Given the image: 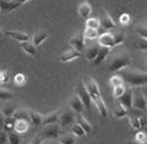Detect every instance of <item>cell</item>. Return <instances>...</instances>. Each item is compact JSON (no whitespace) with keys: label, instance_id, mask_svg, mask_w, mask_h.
I'll return each instance as SVG.
<instances>
[{"label":"cell","instance_id":"6da1fadb","mask_svg":"<svg viewBox=\"0 0 147 144\" xmlns=\"http://www.w3.org/2000/svg\"><path fill=\"white\" fill-rule=\"evenodd\" d=\"M86 87L88 89L90 95H91L92 101L95 103L96 108L99 110L100 115L103 117H108V109L107 106H106L105 101L102 98V95H101V91L100 88H99V85L97 83V81L93 78H90L86 83Z\"/></svg>","mask_w":147,"mask_h":144},{"label":"cell","instance_id":"7a4b0ae2","mask_svg":"<svg viewBox=\"0 0 147 144\" xmlns=\"http://www.w3.org/2000/svg\"><path fill=\"white\" fill-rule=\"evenodd\" d=\"M120 76L125 82L134 87H141L147 85V72L140 71H120Z\"/></svg>","mask_w":147,"mask_h":144},{"label":"cell","instance_id":"3957f363","mask_svg":"<svg viewBox=\"0 0 147 144\" xmlns=\"http://www.w3.org/2000/svg\"><path fill=\"white\" fill-rule=\"evenodd\" d=\"M61 126L59 123L57 124H51L44 126V128L41 131V136L43 137L45 140H53L56 139L60 136L61 134Z\"/></svg>","mask_w":147,"mask_h":144},{"label":"cell","instance_id":"277c9868","mask_svg":"<svg viewBox=\"0 0 147 144\" xmlns=\"http://www.w3.org/2000/svg\"><path fill=\"white\" fill-rule=\"evenodd\" d=\"M76 94H77L78 97L81 99L86 109H90L93 101H92L91 95H90V93H88V89H86V84H84V82H82V81H79L78 85L76 87Z\"/></svg>","mask_w":147,"mask_h":144},{"label":"cell","instance_id":"5b68a950","mask_svg":"<svg viewBox=\"0 0 147 144\" xmlns=\"http://www.w3.org/2000/svg\"><path fill=\"white\" fill-rule=\"evenodd\" d=\"M131 64V58L127 55H121L117 56L114 59L111 60L109 64V71L115 73V72L123 71V68H127L129 64Z\"/></svg>","mask_w":147,"mask_h":144},{"label":"cell","instance_id":"8992f818","mask_svg":"<svg viewBox=\"0 0 147 144\" xmlns=\"http://www.w3.org/2000/svg\"><path fill=\"white\" fill-rule=\"evenodd\" d=\"M133 108L141 111H145L147 109V101L142 90L133 92Z\"/></svg>","mask_w":147,"mask_h":144},{"label":"cell","instance_id":"52a82bcc","mask_svg":"<svg viewBox=\"0 0 147 144\" xmlns=\"http://www.w3.org/2000/svg\"><path fill=\"white\" fill-rule=\"evenodd\" d=\"M98 44L101 47H113L117 46V42H116L115 35L111 34V33H103L98 37Z\"/></svg>","mask_w":147,"mask_h":144},{"label":"cell","instance_id":"ba28073f","mask_svg":"<svg viewBox=\"0 0 147 144\" xmlns=\"http://www.w3.org/2000/svg\"><path fill=\"white\" fill-rule=\"evenodd\" d=\"M80 56L81 52L72 47V48L68 49V50H66V51H64L63 53L60 54L59 61H61V62H69V61H72L74 59H77Z\"/></svg>","mask_w":147,"mask_h":144},{"label":"cell","instance_id":"9c48e42d","mask_svg":"<svg viewBox=\"0 0 147 144\" xmlns=\"http://www.w3.org/2000/svg\"><path fill=\"white\" fill-rule=\"evenodd\" d=\"M86 37L82 33H78V34H75L74 36H72L69 40V44L71 45L73 48H75L76 50L78 51H82L86 46V42H84Z\"/></svg>","mask_w":147,"mask_h":144},{"label":"cell","instance_id":"30bf717a","mask_svg":"<svg viewBox=\"0 0 147 144\" xmlns=\"http://www.w3.org/2000/svg\"><path fill=\"white\" fill-rule=\"evenodd\" d=\"M68 102H69V106H70V108H71L74 112H76V113H81L82 110L86 108H84V103H82V101H81V99L78 97V95H77L76 93L70 97V99H69Z\"/></svg>","mask_w":147,"mask_h":144},{"label":"cell","instance_id":"8fae6325","mask_svg":"<svg viewBox=\"0 0 147 144\" xmlns=\"http://www.w3.org/2000/svg\"><path fill=\"white\" fill-rule=\"evenodd\" d=\"M75 121V117H74L73 110H66L65 112L60 115L59 119V124L62 128H66L70 125H72Z\"/></svg>","mask_w":147,"mask_h":144},{"label":"cell","instance_id":"7c38bea8","mask_svg":"<svg viewBox=\"0 0 147 144\" xmlns=\"http://www.w3.org/2000/svg\"><path fill=\"white\" fill-rule=\"evenodd\" d=\"M21 5L20 2H18L17 0H11V1H7V0H0V9L2 13H8V12L15 10Z\"/></svg>","mask_w":147,"mask_h":144},{"label":"cell","instance_id":"4fadbf2b","mask_svg":"<svg viewBox=\"0 0 147 144\" xmlns=\"http://www.w3.org/2000/svg\"><path fill=\"white\" fill-rule=\"evenodd\" d=\"M119 103L123 104L125 108H127V109L130 110L133 108V91L132 90H125V92L123 93V95L118 98Z\"/></svg>","mask_w":147,"mask_h":144},{"label":"cell","instance_id":"5bb4252c","mask_svg":"<svg viewBox=\"0 0 147 144\" xmlns=\"http://www.w3.org/2000/svg\"><path fill=\"white\" fill-rule=\"evenodd\" d=\"M60 110L57 109L55 111L49 112L47 115H43V121H42V126H47L51 124H57L59 123L60 119Z\"/></svg>","mask_w":147,"mask_h":144},{"label":"cell","instance_id":"9a60e30c","mask_svg":"<svg viewBox=\"0 0 147 144\" xmlns=\"http://www.w3.org/2000/svg\"><path fill=\"white\" fill-rule=\"evenodd\" d=\"M5 34L7 35V36H9L11 39L20 42V43L29 41L30 40L29 34H27V33H25V32H20V31H6Z\"/></svg>","mask_w":147,"mask_h":144},{"label":"cell","instance_id":"2e32d148","mask_svg":"<svg viewBox=\"0 0 147 144\" xmlns=\"http://www.w3.org/2000/svg\"><path fill=\"white\" fill-rule=\"evenodd\" d=\"M110 51H111V48H109V47H101L99 49V52L97 54V56H96V58L93 61L94 64L95 66H99L101 62H103L107 58V56L109 55Z\"/></svg>","mask_w":147,"mask_h":144},{"label":"cell","instance_id":"e0dca14e","mask_svg":"<svg viewBox=\"0 0 147 144\" xmlns=\"http://www.w3.org/2000/svg\"><path fill=\"white\" fill-rule=\"evenodd\" d=\"M30 124L31 123L27 120H16V124H15V129L13 131L17 132L18 134H24L29 130Z\"/></svg>","mask_w":147,"mask_h":144},{"label":"cell","instance_id":"ac0fdd59","mask_svg":"<svg viewBox=\"0 0 147 144\" xmlns=\"http://www.w3.org/2000/svg\"><path fill=\"white\" fill-rule=\"evenodd\" d=\"M92 12V6L91 4L86 1H84L82 3H80L78 6V15H80L82 19L84 20H88L90 19V15H91Z\"/></svg>","mask_w":147,"mask_h":144},{"label":"cell","instance_id":"d6986e66","mask_svg":"<svg viewBox=\"0 0 147 144\" xmlns=\"http://www.w3.org/2000/svg\"><path fill=\"white\" fill-rule=\"evenodd\" d=\"M29 115H30V123L34 126H40L42 125V121H43V115L39 113L38 111L35 110H29Z\"/></svg>","mask_w":147,"mask_h":144},{"label":"cell","instance_id":"ffe728a7","mask_svg":"<svg viewBox=\"0 0 147 144\" xmlns=\"http://www.w3.org/2000/svg\"><path fill=\"white\" fill-rule=\"evenodd\" d=\"M49 34L45 32H37L35 33L33 36H32V43L35 45V46H39L43 43L45 40L47 39Z\"/></svg>","mask_w":147,"mask_h":144},{"label":"cell","instance_id":"44dd1931","mask_svg":"<svg viewBox=\"0 0 147 144\" xmlns=\"http://www.w3.org/2000/svg\"><path fill=\"white\" fill-rule=\"evenodd\" d=\"M21 48L23 49V51L25 53L29 54V55H35L36 54V46H35L32 41H26V42H22L21 43Z\"/></svg>","mask_w":147,"mask_h":144},{"label":"cell","instance_id":"7402d4cb","mask_svg":"<svg viewBox=\"0 0 147 144\" xmlns=\"http://www.w3.org/2000/svg\"><path fill=\"white\" fill-rule=\"evenodd\" d=\"M76 121H77V123L80 125L81 127L84 128V131L86 132V134H88V133L92 132V129H93V128H92L91 123L88 122V121L86 120V117L81 115V113H78V115H77V117H76Z\"/></svg>","mask_w":147,"mask_h":144},{"label":"cell","instance_id":"603a6c76","mask_svg":"<svg viewBox=\"0 0 147 144\" xmlns=\"http://www.w3.org/2000/svg\"><path fill=\"white\" fill-rule=\"evenodd\" d=\"M102 26H103L105 29H112V28H115L116 27V24L114 23V21L112 20V17L111 15L108 13L107 11H104V17H103V20H102Z\"/></svg>","mask_w":147,"mask_h":144},{"label":"cell","instance_id":"cb8c5ba5","mask_svg":"<svg viewBox=\"0 0 147 144\" xmlns=\"http://www.w3.org/2000/svg\"><path fill=\"white\" fill-rule=\"evenodd\" d=\"M15 124H16V119L13 117H4V122H3V130L6 131V132L13 131V129H15Z\"/></svg>","mask_w":147,"mask_h":144},{"label":"cell","instance_id":"d4e9b609","mask_svg":"<svg viewBox=\"0 0 147 144\" xmlns=\"http://www.w3.org/2000/svg\"><path fill=\"white\" fill-rule=\"evenodd\" d=\"M71 132H72V134H73L74 136L79 137V138H82V137H84L86 135V132L84 131V129L81 127L78 123H76V124H74L73 126H72V127H71Z\"/></svg>","mask_w":147,"mask_h":144},{"label":"cell","instance_id":"484cf974","mask_svg":"<svg viewBox=\"0 0 147 144\" xmlns=\"http://www.w3.org/2000/svg\"><path fill=\"white\" fill-rule=\"evenodd\" d=\"M99 49H100V47H98V46H92L86 49V53H84L86 59H88V60L94 61V59L96 58V56H97V54H98V52H99Z\"/></svg>","mask_w":147,"mask_h":144},{"label":"cell","instance_id":"4316f807","mask_svg":"<svg viewBox=\"0 0 147 144\" xmlns=\"http://www.w3.org/2000/svg\"><path fill=\"white\" fill-rule=\"evenodd\" d=\"M12 117H15L16 120H27L30 122V115H29V110H16L15 113Z\"/></svg>","mask_w":147,"mask_h":144},{"label":"cell","instance_id":"83f0119b","mask_svg":"<svg viewBox=\"0 0 147 144\" xmlns=\"http://www.w3.org/2000/svg\"><path fill=\"white\" fill-rule=\"evenodd\" d=\"M16 110L17 109H16L12 105H3V106H1V108H0V112L4 115V117H12Z\"/></svg>","mask_w":147,"mask_h":144},{"label":"cell","instance_id":"f1b7e54d","mask_svg":"<svg viewBox=\"0 0 147 144\" xmlns=\"http://www.w3.org/2000/svg\"><path fill=\"white\" fill-rule=\"evenodd\" d=\"M127 113H129V109H127V108H125L123 104H120V103L117 105V108L114 110V115H115L117 119L125 117V115H127Z\"/></svg>","mask_w":147,"mask_h":144},{"label":"cell","instance_id":"f546056e","mask_svg":"<svg viewBox=\"0 0 147 144\" xmlns=\"http://www.w3.org/2000/svg\"><path fill=\"white\" fill-rule=\"evenodd\" d=\"M12 97H13V94L9 90H6V89L0 87V101L6 102L8 100L12 99Z\"/></svg>","mask_w":147,"mask_h":144},{"label":"cell","instance_id":"4dcf8cb0","mask_svg":"<svg viewBox=\"0 0 147 144\" xmlns=\"http://www.w3.org/2000/svg\"><path fill=\"white\" fill-rule=\"evenodd\" d=\"M7 134H8V144H20L21 143L20 134H18L15 131L7 132Z\"/></svg>","mask_w":147,"mask_h":144},{"label":"cell","instance_id":"1f68e13d","mask_svg":"<svg viewBox=\"0 0 147 144\" xmlns=\"http://www.w3.org/2000/svg\"><path fill=\"white\" fill-rule=\"evenodd\" d=\"M84 35L86 38H88V39H96V38L98 37V31H97V29L86 27Z\"/></svg>","mask_w":147,"mask_h":144},{"label":"cell","instance_id":"d6a6232c","mask_svg":"<svg viewBox=\"0 0 147 144\" xmlns=\"http://www.w3.org/2000/svg\"><path fill=\"white\" fill-rule=\"evenodd\" d=\"M26 81H27V78H26V76H25L24 74L19 73V74H17V75H15V78H13V82H15L16 85H18V86H23V85H25Z\"/></svg>","mask_w":147,"mask_h":144},{"label":"cell","instance_id":"836d02e7","mask_svg":"<svg viewBox=\"0 0 147 144\" xmlns=\"http://www.w3.org/2000/svg\"><path fill=\"white\" fill-rule=\"evenodd\" d=\"M135 141L139 144H145L147 141V135L144 131H140L136 134L135 136Z\"/></svg>","mask_w":147,"mask_h":144},{"label":"cell","instance_id":"e575fe53","mask_svg":"<svg viewBox=\"0 0 147 144\" xmlns=\"http://www.w3.org/2000/svg\"><path fill=\"white\" fill-rule=\"evenodd\" d=\"M123 82H125V80L121 76H113L110 79V84L112 86V88H114L116 86L123 85Z\"/></svg>","mask_w":147,"mask_h":144},{"label":"cell","instance_id":"d590c367","mask_svg":"<svg viewBox=\"0 0 147 144\" xmlns=\"http://www.w3.org/2000/svg\"><path fill=\"white\" fill-rule=\"evenodd\" d=\"M125 85H119V86H116V87H114L113 88V96L115 98H119L120 96L123 95V93L125 92Z\"/></svg>","mask_w":147,"mask_h":144},{"label":"cell","instance_id":"8d00e7d4","mask_svg":"<svg viewBox=\"0 0 147 144\" xmlns=\"http://www.w3.org/2000/svg\"><path fill=\"white\" fill-rule=\"evenodd\" d=\"M99 26H100V22H99L97 19H95V17H90V19H88V20H86V27L93 28V29H97V30H98Z\"/></svg>","mask_w":147,"mask_h":144},{"label":"cell","instance_id":"74e56055","mask_svg":"<svg viewBox=\"0 0 147 144\" xmlns=\"http://www.w3.org/2000/svg\"><path fill=\"white\" fill-rule=\"evenodd\" d=\"M60 144H75V138L72 135H67V136L62 137L61 139L59 140Z\"/></svg>","mask_w":147,"mask_h":144},{"label":"cell","instance_id":"f35d334b","mask_svg":"<svg viewBox=\"0 0 147 144\" xmlns=\"http://www.w3.org/2000/svg\"><path fill=\"white\" fill-rule=\"evenodd\" d=\"M9 77V73L7 71H0V84L7 83Z\"/></svg>","mask_w":147,"mask_h":144},{"label":"cell","instance_id":"ab89813d","mask_svg":"<svg viewBox=\"0 0 147 144\" xmlns=\"http://www.w3.org/2000/svg\"><path fill=\"white\" fill-rule=\"evenodd\" d=\"M137 44H138V47H139L141 50H146V51H147V39H146V38L139 37Z\"/></svg>","mask_w":147,"mask_h":144},{"label":"cell","instance_id":"60d3db41","mask_svg":"<svg viewBox=\"0 0 147 144\" xmlns=\"http://www.w3.org/2000/svg\"><path fill=\"white\" fill-rule=\"evenodd\" d=\"M8 143V134L6 131L1 130L0 131V144H6Z\"/></svg>","mask_w":147,"mask_h":144},{"label":"cell","instance_id":"b9f144b4","mask_svg":"<svg viewBox=\"0 0 147 144\" xmlns=\"http://www.w3.org/2000/svg\"><path fill=\"white\" fill-rule=\"evenodd\" d=\"M137 33L139 34L140 37H143V38H146L147 39V28L139 27L137 29Z\"/></svg>","mask_w":147,"mask_h":144},{"label":"cell","instance_id":"7bdbcfd3","mask_svg":"<svg viewBox=\"0 0 147 144\" xmlns=\"http://www.w3.org/2000/svg\"><path fill=\"white\" fill-rule=\"evenodd\" d=\"M44 138L40 135V136H36L33 138V140L31 141V143L30 144H43L44 143Z\"/></svg>","mask_w":147,"mask_h":144},{"label":"cell","instance_id":"ee69618b","mask_svg":"<svg viewBox=\"0 0 147 144\" xmlns=\"http://www.w3.org/2000/svg\"><path fill=\"white\" fill-rule=\"evenodd\" d=\"M130 22V17L127 15H121V17H120V23L123 25H127V23Z\"/></svg>","mask_w":147,"mask_h":144},{"label":"cell","instance_id":"f6af8a7d","mask_svg":"<svg viewBox=\"0 0 147 144\" xmlns=\"http://www.w3.org/2000/svg\"><path fill=\"white\" fill-rule=\"evenodd\" d=\"M3 122H4V115L0 112V131L3 130Z\"/></svg>","mask_w":147,"mask_h":144},{"label":"cell","instance_id":"bcb514c9","mask_svg":"<svg viewBox=\"0 0 147 144\" xmlns=\"http://www.w3.org/2000/svg\"><path fill=\"white\" fill-rule=\"evenodd\" d=\"M18 2H20L21 4H23V3H26L27 1H29V0H17Z\"/></svg>","mask_w":147,"mask_h":144},{"label":"cell","instance_id":"7dc6e473","mask_svg":"<svg viewBox=\"0 0 147 144\" xmlns=\"http://www.w3.org/2000/svg\"><path fill=\"white\" fill-rule=\"evenodd\" d=\"M143 93H144V95H145V98H146V101H147V88L145 89L144 91H143Z\"/></svg>","mask_w":147,"mask_h":144},{"label":"cell","instance_id":"c3c4849f","mask_svg":"<svg viewBox=\"0 0 147 144\" xmlns=\"http://www.w3.org/2000/svg\"><path fill=\"white\" fill-rule=\"evenodd\" d=\"M127 144H139V143H137V142L134 140V141H130V142H127Z\"/></svg>","mask_w":147,"mask_h":144},{"label":"cell","instance_id":"681fc988","mask_svg":"<svg viewBox=\"0 0 147 144\" xmlns=\"http://www.w3.org/2000/svg\"><path fill=\"white\" fill-rule=\"evenodd\" d=\"M144 132L146 133V135H147V126H145L144 127Z\"/></svg>","mask_w":147,"mask_h":144},{"label":"cell","instance_id":"f907efd6","mask_svg":"<svg viewBox=\"0 0 147 144\" xmlns=\"http://www.w3.org/2000/svg\"><path fill=\"white\" fill-rule=\"evenodd\" d=\"M2 35H3V33H2V31H1V29H0V38L2 37Z\"/></svg>","mask_w":147,"mask_h":144},{"label":"cell","instance_id":"816d5d0a","mask_svg":"<svg viewBox=\"0 0 147 144\" xmlns=\"http://www.w3.org/2000/svg\"><path fill=\"white\" fill-rule=\"evenodd\" d=\"M146 72H147V62H146Z\"/></svg>","mask_w":147,"mask_h":144},{"label":"cell","instance_id":"f5cc1de1","mask_svg":"<svg viewBox=\"0 0 147 144\" xmlns=\"http://www.w3.org/2000/svg\"><path fill=\"white\" fill-rule=\"evenodd\" d=\"M1 13H2V12H1V9H0V15H1Z\"/></svg>","mask_w":147,"mask_h":144},{"label":"cell","instance_id":"db71d44e","mask_svg":"<svg viewBox=\"0 0 147 144\" xmlns=\"http://www.w3.org/2000/svg\"><path fill=\"white\" fill-rule=\"evenodd\" d=\"M145 144H147V141H146V143H145Z\"/></svg>","mask_w":147,"mask_h":144}]
</instances>
